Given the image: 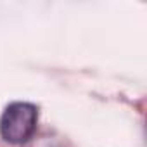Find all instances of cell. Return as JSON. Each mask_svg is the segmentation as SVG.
Here are the masks:
<instances>
[{
	"label": "cell",
	"instance_id": "1",
	"mask_svg": "<svg viewBox=\"0 0 147 147\" xmlns=\"http://www.w3.org/2000/svg\"><path fill=\"white\" fill-rule=\"evenodd\" d=\"M36 107L26 102L11 104L0 119V133L11 144H23L36 130Z\"/></svg>",
	"mask_w": 147,
	"mask_h": 147
}]
</instances>
